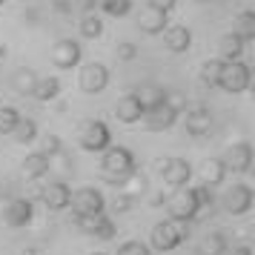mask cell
<instances>
[{
  "mask_svg": "<svg viewBox=\"0 0 255 255\" xmlns=\"http://www.w3.org/2000/svg\"><path fill=\"white\" fill-rule=\"evenodd\" d=\"M135 169H138L135 155H132V149H127V146H106V149L101 152V178H104L106 184H112L115 189L124 184Z\"/></svg>",
  "mask_w": 255,
  "mask_h": 255,
  "instance_id": "6da1fadb",
  "label": "cell"
},
{
  "mask_svg": "<svg viewBox=\"0 0 255 255\" xmlns=\"http://www.w3.org/2000/svg\"><path fill=\"white\" fill-rule=\"evenodd\" d=\"M189 238V221H158L149 232V250L155 253H172L175 247H181V244Z\"/></svg>",
  "mask_w": 255,
  "mask_h": 255,
  "instance_id": "7a4b0ae2",
  "label": "cell"
},
{
  "mask_svg": "<svg viewBox=\"0 0 255 255\" xmlns=\"http://www.w3.org/2000/svg\"><path fill=\"white\" fill-rule=\"evenodd\" d=\"M78 146L83 152H104L106 146H112V132L104 121L86 118L78 124Z\"/></svg>",
  "mask_w": 255,
  "mask_h": 255,
  "instance_id": "3957f363",
  "label": "cell"
},
{
  "mask_svg": "<svg viewBox=\"0 0 255 255\" xmlns=\"http://www.w3.org/2000/svg\"><path fill=\"white\" fill-rule=\"evenodd\" d=\"M253 83V72L244 60H224L221 66V75H218V86L224 89L227 95H241L250 89Z\"/></svg>",
  "mask_w": 255,
  "mask_h": 255,
  "instance_id": "277c9868",
  "label": "cell"
},
{
  "mask_svg": "<svg viewBox=\"0 0 255 255\" xmlns=\"http://www.w3.org/2000/svg\"><path fill=\"white\" fill-rule=\"evenodd\" d=\"M163 204L169 209V218L172 221H192L201 215V209H198V201H195V192L189 189V186H178L172 189L169 195L163 198Z\"/></svg>",
  "mask_w": 255,
  "mask_h": 255,
  "instance_id": "5b68a950",
  "label": "cell"
},
{
  "mask_svg": "<svg viewBox=\"0 0 255 255\" xmlns=\"http://www.w3.org/2000/svg\"><path fill=\"white\" fill-rule=\"evenodd\" d=\"M69 207H72V212H75V218L101 215V212H106V198H104V192L95 189V186H81V189L72 192Z\"/></svg>",
  "mask_w": 255,
  "mask_h": 255,
  "instance_id": "8992f818",
  "label": "cell"
},
{
  "mask_svg": "<svg viewBox=\"0 0 255 255\" xmlns=\"http://www.w3.org/2000/svg\"><path fill=\"white\" fill-rule=\"evenodd\" d=\"M253 201H255V192H253L250 184H232L230 189L224 192V198H221V207H224L227 215L241 218V215H247V212L253 209Z\"/></svg>",
  "mask_w": 255,
  "mask_h": 255,
  "instance_id": "52a82bcc",
  "label": "cell"
},
{
  "mask_svg": "<svg viewBox=\"0 0 255 255\" xmlns=\"http://www.w3.org/2000/svg\"><path fill=\"white\" fill-rule=\"evenodd\" d=\"M221 163H224V169H227V172L247 175L250 169H253V146H250V140H238V143L227 146Z\"/></svg>",
  "mask_w": 255,
  "mask_h": 255,
  "instance_id": "ba28073f",
  "label": "cell"
},
{
  "mask_svg": "<svg viewBox=\"0 0 255 255\" xmlns=\"http://www.w3.org/2000/svg\"><path fill=\"white\" fill-rule=\"evenodd\" d=\"M178 118H181V112H178L169 101H163V104L146 109L140 121H143V127L149 129V132H166V129H172L175 124H178Z\"/></svg>",
  "mask_w": 255,
  "mask_h": 255,
  "instance_id": "9c48e42d",
  "label": "cell"
},
{
  "mask_svg": "<svg viewBox=\"0 0 255 255\" xmlns=\"http://www.w3.org/2000/svg\"><path fill=\"white\" fill-rule=\"evenodd\" d=\"M78 83H81V92L86 95H101L109 86V69H106L104 63H86L81 72H78Z\"/></svg>",
  "mask_w": 255,
  "mask_h": 255,
  "instance_id": "30bf717a",
  "label": "cell"
},
{
  "mask_svg": "<svg viewBox=\"0 0 255 255\" xmlns=\"http://www.w3.org/2000/svg\"><path fill=\"white\" fill-rule=\"evenodd\" d=\"M35 218V204L29 201V198H12V201H6V207H3V221H6V227H12V230H23L29 227Z\"/></svg>",
  "mask_w": 255,
  "mask_h": 255,
  "instance_id": "8fae6325",
  "label": "cell"
},
{
  "mask_svg": "<svg viewBox=\"0 0 255 255\" xmlns=\"http://www.w3.org/2000/svg\"><path fill=\"white\" fill-rule=\"evenodd\" d=\"M49 58L52 63L58 66V69H72V66H78L83 58V49L78 40H72V37H60L55 40V46L49 49Z\"/></svg>",
  "mask_w": 255,
  "mask_h": 255,
  "instance_id": "7c38bea8",
  "label": "cell"
},
{
  "mask_svg": "<svg viewBox=\"0 0 255 255\" xmlns=\"http://www.w3.org/2000/svg\"><path fill=\"white\" fill-rule=\"evenodd\" d=\"M75 227L86 235H92L98 241H112L115 238V221L109 218L106 212L101 215H83V218H75Z\"/></svg>",
  "mask_w": 255,
  "mask_h": 255,
  "instance_id": "4fadbf2b",
  "label": "cell"
},
{
  "mask_svg": "<svg viewBox=\"0 0 255 255\" xmlns=\"http://www.w3.org/2000/svg\"><path fill=\"white\" fill-rule=\"evenodd\" d=\"M161 178H163V184L172 186V189L186 186L189 178H192V166H189L186 158H163L161 161Z\"/></svg>",
  "mask_w": 255,
  "mask_h": 255,
  "instance_id": "5bb4252c",
  "label": "cell"
},
{
  "mask_svg": "<svg viewBox=\"0 0 255 255\" xmlns=\"http://www.w3.org/2000/svg\"><path fill=\"white\" fill-rule=\"evenodd\" d=\"M169 26V12H161V9H155V6H143L138 14V29L143 35H161L163 29Z\"/></svg>",
  "mask_w": 255,
  "mask_h": 255,
  "instance_id": "9a60e30c",
  "label": "cell"
},
{
  "mask_svg": "<svg viewBox=\"0 0 255 255\" xmlns=\"http://www.w3.org/2000/svg\"><path fill=\"white\" fill-rule=\"evenodd\" d=\"M69 198H72V189L66 186V181H55V184L43 186V192H40V201L46 204L49 212H63L69 207Z\"/></svg>",
  "mask_w": 255,
  "mask_h": 255,
  "instance_id": "2e32d148",
  "label": "cell"
},
{
  "mask_svg": "<svg viewBox=\"0 0 255 255\" xmlns=\"http://www.w3.org/2000/svg\"><path fill=\"white\" fill-rule=\"evenodd\" d=\"M184 124H186V132H189V135L204 138V135L212 132V112H209L207 106H189Z\"/></svg>",
  "mask_w": 255,
  "mask_h": 255,
  "instance_id": "e0dca14e",
  "label": "cell"
},
{
  "mask_svg": "<svg viewBox=\"0 0 255 255\" xmlns=\"http://www.w3.org/2000/svg\"><path fill=\"white\" fill-rule=\"evenodd\" d=\"M163 35V43H166V49L172 52V55H184V52H189V46H192V32H189V26H166L161 32Z\"/></svg>",
  "mask_w": 255,
  "mask_h": 255,
  "instance_id": "ac0fdd59",
  "label": "cell"
},
{
  "mask_svg": "<svg viewBox=\"0 0 255 255\" xmlns=\"http://www.w3.org/2000/svg\"><path fill=\"white\" fill-rule=\"evenodd\" d=\"M115 118L121 121V124L132 127V124H138L140 118H143V106H140V101L135 98V95L129 92V95H124V98H118V104H115Z\"/></svg>",
  "mask_w": 255,
  "mask_h": 255,
  "instance_id": "d6986e66",
  "label": "cell"
},
{
  "mask_svg": "<svg viewBox=\"0 0 255 255\" xmlns=\"http://www.w3.org/2000/svg\"><path fill=\"white\" fill-rule=\"evenodd\" d=\"M49 169H52V161L43 152H29L20 163V172H23L26 181H40L43 175H49Z\"/></svg>",
  "mask_w": 255,
  "mask_h": 255,
  "instance_id": "ffe728a7",
  "label": "cell"
},
{
  "mask_svg": "<svg viewBox=\"0 0 255 255\" xmlns=\"http://www.w3.org/2000/svg\"><path fill=\"white\" fill-rule=\"evenodd\" d=\"M244 49H247V40L238 32H227L218 37V60H241Z\"/></svg>",
  "mask_w": 255,
  "mask_h": 255,
  "instance_id": "44dd1931",
  "label": "cell"
},
{
  "mask_svg": "<svg viewBox=\"0 0 255 255\" xmlns=\"http://www.w3.org/2000/svg\"><path fill=\"white\" fill-rule=\"evenodd\" d=\"M198 178H201V184L204 186H218L224 184V178H227V169H224V163H221V158H207V161L198 166Z\"/></svg>",
  "mask_w": 255,
  "mask_h": 255,
  "instance_id": "7402d4cb",
  "label": "cell"
},
{
  "mask_svg": "<svg viewBox=\"0 0 255 255\" xmlns=\"http://www.w3.org/2000/svg\"><path fill=\"white\" fill-rule=\"evenodd\" d=\"M132 95L140 101L143 112H146V109H152V106L163 104V101L169 98V95H166V89H163V86H158V83H140L138 89H132Z\"/></svg>",
  "mask_w": 255,
  "mask_h": 255,
  "instance_id": "603a6c76",
  "label": "cell"
},
{
  "mask_svg": "<svg viewBox=\"0 0 255 255\" xmlns=\"http://www.w3.org/2000/svg\"><path fill=\"white\" fill-rule=\"evenodd\" d=\"M60 95V78H37L35 89H32V95L29 98H35V101H40V104H52V101H58Z\"/></svg>",
  "mask_w": 255,
  "mask_h": 255,
  "instance_id": "cb8c5ba5",
  "label": "cell"
},
{
  "mask_svg": "<svg viewBox=\"0 0 255 255\" xmlns=\"http://www.w3.org/2000/svg\"><path fill=\"white\" fill-rule=\"evenodd\" d=\"M35 83H37V72H35V69L20 66V69L12 72V89H14L17 95H32Z\"/></svg>",
  "mask_w": 255,
  "mask_h": 255,
  "instance_id": "d4e9b609",
  "label": "cell"
},
{
  "mask_svg": "<svg viewBox=\"0 0 255 255\" xmlns=\"http://www.w3.org/2000/svg\"><path fill=\"white\" fill-rule=\"evenodd\" d=\"M230 247L227 241V235L224 232H207L204 238H201V255H224V250Z\"/></svg>",
  "mask_w": 255,
  "mask_h": 255,
  "instance_id": "484cf974",
  "label": "cell"
},
{
  "mask_svg": "<svg viewBox=\"0 0 255 255\" xmlns=\"http://www.w3.org/2000/svg\"><path fill=\"white\" fill-rule=\"evenodd\" d=\"M12 138L17 140V143H35L37 124L32 121V118H20V121L14 124V129H12Z\"/></svg>",
  "mask_w": 255,
  "mask_h": 255,
  "instance_id": "4316f807",
  "label": "cell"
},
{
  "mask_svg": "<svg viewBox=\"0 0 255 255\" xmlns=\"http://www.w3.org/2000/svg\"><path fill=\"white\" fill-rule=\"evenodd\" d=\"M146 186H149V181H146V175L140 172V169H135V172L129 175L124 184L118 186V192H127V195H132V198H138L140 192H146Z\"/></svg>",
  "mask_w": 255,
  "mask_h": 255,
  "instance_id": "83f0119b",
  "label": "cell"
},
{
  "mask_svg": "<svg viewBox=\"0 0 255 255\" xmlns=\"http://www.w3.org/2000/svg\"><path fill=\"white\" fill-rule=\"evenodd\" d=\"M78 29H81V37H86V40H98V37L104 35V20H101L98 14H83Z\"/></svg>",
  "mask_w": 255,
  "mask_h": 255,
  "instance_id": "f1b7e54d",
  "label": "cell"
},
{
  "mask_svg": "<svg viewBox=\"0 0 255 255\" xmlns=\"http://www.w3.org/2000/svg\"><path fill=\"white\" fill-rule=\"evenodd\" d=\"M235 26H238V29H232V32H238L247 43H253L255 40V12H250V9L241 12L238 17H235Z\"/></svg>",
  "mask_w": 255,
  "mask_h": 255,
  "instance_id": "f546056e",
  "label": "cell"
},
{
  "mask_svg": "<svg viewBox=\"0 0 255 255\" xmlns=\"http://www.w3.org/2000/svg\"><path fill=\"white\" fill-rule=\"evenodd\" d=\"M98 9L109 17H127L132 12V0H98Z\"/></svg>",
  "mask_w": 255,
  "mask_h": 255,
  "instance_id": "4dcf8cb0",
  "label": "cell"
},
{
  "mask_svg": "<svg viewBox=\"0 0 255 255\" xmlns=\"http://www.w3.org/2000/svg\"><path fill=\"white\" fill-rule=\"evenodd\" d=\"M221 66H224V60L218 58H212V60H204L201 63V83L204 86H218V75H221Z\"/></svg>",
  "mask_w": 255,
  "mask_h": 255,
  "instance_id": "1f68e13d",
  "label": "cell"
},
{
  "mask_svg": "<svg viewBox=\"0 0 255 255\" xmlns=\"http://www.w3.org/2000/svg\"><path fill=\"white\" fill-rule=\"evenodd\" d=\"M17 121H20V112L14 106H0V135H12Z\"/></svg>",
  "mask_w": 255,
  "mask_h": 255,
  "instance_id": "d6a6232c",
  "label": "cell"
},
{
  "mask_svg": "<svg viewBox=\"0 0 255 255\" xmlns=\"http://www.w3.org/2000/svg\"><path fill=\"white\" fill-rule=\"evenodd\" d=\"M40 152L46 155L49 161H52V158H58L60 152H63V140H60V135H55V132L43 135V140H40Z\"/></svg>",
  "mask_w": 255,
  "mask_h": 255,
  "instance_id": "836d02e7",
  "label": "cell"
},
{
  "mask_svg": "<svg viewBox=\"0 0 255 255\" xmlns=\"http://www.w3.org/2000/svg\"><path fill=\"white\" fill-rule=\"evenodd\" d=\"M115 255H152V250H149V244H143V241H124L118 247Z\"/></svg>",
  "mask_w": 255,
  "mask_h": 255,
  "instance_id": "e575fe53",
  "label": "cell"
},
{
  "mask_svg": "<svg viewBox=\"0 0 255 255\" xmlns=\"http://www.w3.org/2000/svg\"><path fill=\"white\" fill-rule=\"evenodd\" d=\"M192 192H195V201H198V209H201V212L215 207V195H212V189H209V186L201 184V186H195Z\"/></svg>",
  "mask_w": 255,
  "mask_h": 255,
  "instance_id": "d590c367",
  "label": "cell"
},
{
  "mask_svg": "<svg viewBox=\"0 0 255 255\" xmlns=\"http://www.w3.org/2000/svg\"><path fill=\"white\" fill-rule=\"evenodd\" d=\"M115 55H118V60H135L138 58V46L132 40H121L115 46Z\"/></svg>",
  "mask_w": 255,
  "mask_h": 255,
  "instance_id": "8d00e7d4",
  "label": "cell"
},
{
  "mask_svg": "<svg viewBox=\"0 0 255 255\" xmlns=\"http://www.w3.org/2000/svg\"><path fill=\"white\" fill-rule=\"evenodd\" d=\"M132 204H135V198L127 195V192H118V195L112 198V207H115V212H129V209H132Z\"/></svg>",
  "mask_w": 255,
  "mask_h": 255,
  "instance_id": "74e56055",
  "label": "cell"
},
{
  "mask_svg": "<svg viewBox=\"0 0 255 255\" xmlns=\"http://www.w3.org/2000/svg\"><path fill=\"white\" fill-rule=\"evenodd\" d=\"M72 0H52V12H58V14H72Z\"/></svg>",
  "mask_w": 255,
  "mask_h": 255,
  "instance_id": "f35d334b",
  "label": "cell"
},
{
  "mask_svg": "<svg viewBox=\"0 0 255 255\" xmlns=\"http://www.w3.org/2000/svg\"><path fill=\"white\" fill-rule=\"evenodd\" d=\"M224 255H253V247L250 244H235V247H227Z\"/></svg>",
  "mask_w": 255,
  "mask_h": 255,
  "instance_id": "ab89813d",
  "label": "cell"
},
{
  "mask_svg": "<svg viewBox=\"0 0 255 255\" xmlns=\"http://www.w3.org/2000/svg\"><path fill=\"white\" fill-rule=\"evenodd\" d=\"M72 6H78L83 14H95V9H98V0H75Z\"/></svg>",
  "mask_w": 255,
  "mask_h": 255,
  "instance_id": "60d3db41",
  "label": "cell"
},
{
  "mask_svg": "<svg viewBox=\"0 0 255 255\" xmlns=\"http://www.w3.org/2000/svg\"><path fill=\"white\" fill-rule=\"evenodd\" d=\"M146 3H149V6H155V9H161V12H172L178 0H146Z\"/></svg>",
  "mask_w": 255,
  "mask_h": 255,
  "instance_id": "b9f144b4",
  "label": "cell"
},
{
  "mask_svg": "<svg viewBox=\"0 0 255 255\" xmlns=\"http://www.w3.org/2000/svg\"><path fill=\"white\" fill-rule=\"evenodd\" d=\"M0 201H12V186L0 184Z\"/></svg>",
  "mask_w": 255,
  "mask_h": 255,
  "instance_id": "7bdbcfd3",
  "label": "cell"
},
{
  "mask_svg": "<svg viewBox=\"0 0 255 255\" xmlns=\"http://www.w3.org/2000/svg\"><path fill=\"white\" fill-rule=\"evenodd\" d=\"M6 58H9V46H6V43H0V63H3Z\"/></svg>",
  "mask_w": 255,
  "mask_h": 255,
  "instance_id": "ee69618b",
  "label": "cell"
},
{
  "mask_svg": "<svg viewBox=\"0 0 255 255\" xmlns=\"http://www.w3.org/2000/svg\"><path fill=\"white\" fill-rule=\"evenodd\" d=\"M23 255H37V250L35 247H29V250H23Z\"/></svg>",
  "mask_w": 255,
  "mask_h": 255,
  "instance_id": "f6af8a7d",
  "label": "cell"
},
{
  "mask_svg": "<svg viewBox=\"0 0 255 255\" xmlns=\"http://www.w3.org/2000/svg\"><path fill=\"white\" fill-rule=\"evenodd\" d=\"M89 255H106V253H89Z\"/></svg>",
  "mask_w": 255,
  "mask_h": 255,
  "instance_id": "bcb514c9",
  "label": "cell"
},
{
  "mask_svg": "<svg viewBox=\"0 0 255 255\" xmlns=\"http://www.w3.org/2000/svg\"><path fill=\"white\" fill-rule=\"evenodd\" d=\"M3 3H6V0H0V6H3Z\"/></svg>",
  "mask_w": 255,
  "mask_h": 255,
  "instance_id": "7dc6e473",
  "label": "cell"
},
{
  "mask_svg": "<svg viewBox=\"0 0 255 255\" xmlns=\"http://www.w3.org/2000/svg\"><path fill=\"white\" fill-rule=\"evenodd\" d=\"M201 3H209V0H201Z\"/></svg>",
  "mask_w": 255,
  "mask_h": 255,
  "instance_id": "c3c4849f",
  "label": "cell"
}]
</instances>
